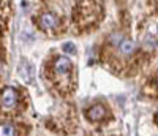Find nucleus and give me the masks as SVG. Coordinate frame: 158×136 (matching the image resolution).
<instances>
[{"label":"nucleus","instance_id":"obj_1","mask_svg":"<svg viewBox=\"0 0 158 136\" xmlns=\"http://www.w3.org/2000/svg\"><path fill=\"white\" fill-rule=\"evenodd\" d=\"M51 79L62 95L73 90V63L67 57H56L51 66Z\"/></svg>","mask_w":158,"mask_h":136},{"label":"nucleus","instance_id":"obj_2","mask_svg":"<svg viewBox=\"0 0 158 136\" xmlns=\"http://www.w3.org/2000/svg\"><path fill=\"white\" fill-rule=\"evenodd\" d=\"M101 10L98 3H77L76 11H74V22L77 24L79 29H90L97 24L100 19Z\"/></svg>","mask_w":158,"mask_h":136},{"label":"nucleus","instance_id":"obj_3","mask_svg":"<svg viewBox=\"0 0 158 136\" xmlns=\"http://www.w3.org/2000/svg\"><path fill=\"white\" fill-rule=\"evenodd\" d=\"M21 95L15 87H5L0 90V114H15L19 109Z\"/></svg>","mask_w":158,"mask_h":136},{"label":"nucleus","instance_id":"obj_4","mask_svg":"<svg viewBox=\"0 0 158 136\" xmlns=\"http://www.w3.org/2000/svg\"><path fill=\"white\" fill-rule=\"evenodd\" d=\"M38 27L41 29L43 32L46 33H51V35H57L60 27H62V22H60V18L56 15V13H51V11H44L38 16Z\"/></svg>","mask_w":158,"mask_h":136},{"label":"nucleus","instance_id":"obj_5","mask_svg":"<svg viewBox=\"0 0 158 136\" xmlns=\"http://www.w3.org/2000/svg\"><path fill=\"white\" fill-rule=\"evenodd\" d=\"M108 116H109V113L103 104H92L85 111V117L90 122H103V120H106Z\"/></svg>","mask_w":158,"mask_h":136},{"label":"nucleus","instance_id":"obj_6","mask_svg":"<svg viewBox=\"0 0 158 136\" xmlns=\"http://www.w3.org/2000/svg\"><path fill=\"white\" fill-rule=\"evenodd\" d=\"M112 43L118 46V51H120L123 56H130V54L135 51V43L127 40V38H123L120 33L112 35Z\"/></svg>","mask_w":158,"mask_h":136},{"label":"nucleus","instance_id":"obj_7","mask_svg":"<svg viewBox=\"0 0 158 136\" xmlns=\"http://www.w3.org/2000/svg\"><path fill=\"white\" fill-rule=\"evenodd\" d=\"M0 136H19V128L11 120H0Z\"/></svg>","mask_w":158,"mask_h":136},{"label":"nucleus","instance_id":"obj_8","mask_svg":"<svg viewBox=\"0 0 158 136\" xmlns=\"http://www.w3.org/2000/svg\"><path fill=\"white\" fill-rule=\"evenodd\" d=\"M63 51L65 52H70V54H76V46L73 43H67L63 46Z\"/></svg>","mask_w":158,"mask_h":136},{"label":"nucleus","instance_id":"obj_9","mask_svg":"<svg viewBox=\"0 0 158 136\" xmlns=\"http://www.w3.org/2000/svg\"><path fill=\"white\" fill-rule=\"evenodd\" d=\"M156 86H158V79H156Z\"/></svg>","mask_w":158,"mask_h":136}]
</instances>
